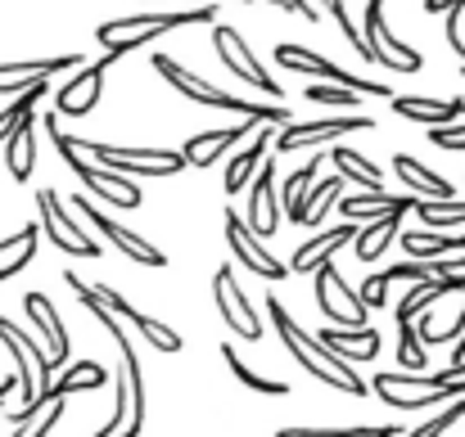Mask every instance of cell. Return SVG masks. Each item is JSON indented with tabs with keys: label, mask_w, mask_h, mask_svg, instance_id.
Returning a JSON list of instances; mask_svg holds the SVG:
<instances>
[{
	"label": "cell",
	"mask_w": 465,
	"mask_h": 437,
	"mask_svg": "<svg viewBox=\"0 0 465 437\" xmlns=\"http://www.w3.org/2000/svg\"><path fill=\"white\" fill-rule=\"evenodd\" d=\"M330 14L339 18V32L348 36V45H352V50H357V54L366 59V41H361V32H357V23L348 18V5H330Z\"/></svg>",
	"instance_id": "cell-44"
},
{
	"label": "cell",
	"mask_w": 465,
	"mask_h": 437,
	"mask_svg": "<svg viewBox=\"0 0 465 437\" xmlns=\"http://www.w3.org/2000/svg\"><path fill=\"white\" fill-rule=\"evenodd\" d=\"M312 104H339V109H352L357 104V95H348V91H339V86H308L303 91Z\"/></svg>",
	"instance_id": "cell-43"
},
{
	"label": "cell",
	"mask_w": 465,
	"mask_h": 437,
	"mask_svg": "<svg viewBox=\"0 0 465 437\" xmlns=\"http://www.w3.org/2000/svg\"><path fill=\"white\" fill-rule=\"evenodd\" d=\"M222 361L231 365V374L249 388V393H267V397H290V384L285 379H258L244 361H240V352H235V343H222Z\"/></svg>",
	"instance_id": "cell-36"
},
{
	"label": "cell",
	"mask_w": 465,
	"mask_h": 437,
	"mask_svg": "<svg viewBox=\"0 0 465 437\" xmlns=\"http://www.w3.org/2000/svg\"><path fill=\"white\" fill-rule=\"evenodd\" d=\"M253 199H249V230L258 235V239H267V235H276V226H281V203L272 199V185H276V162H262L258 171H253Z\"/></svg>",
	"instance_id": "cell-22"
},
{
	"label": "cell",
	"mask_w": 465,
	"mask_h": 437,
	"mask_svg": "<svg viewBox=\"0 0 465 437\" xmlns=\"http://www.w3.org/2000/svg\"><path fill=\"white\" fill-rule=\"evenodd\" d=\"M384 406L393 411H425V406H439V402H452V397H465V379H452V384H434V374H375L366 384Z\"/></svg>",
	"instance_id": "cell-7"
},
{
	"label": "cell",
	"mask_w": 465,
	"mask_h": 437,
	"mask_svg": "<svg viewBox=\"0 0 465 437\" xmlns=\"http://www.w3.org/2000/svg\"><path fill=\"white\" fill-rule=\"evenodd\" d=\"M416 203L420 199H393V194H384V189H375V194H348V199H339L334 208L343 212V221H380V217H393V212H416Z\"/></svg>",
	"instance_id": "cell-27"
},
{
	"label": "cell",
	"mask_w": 465,
	"mask_h": 437,
	"mask_svg": "<svg viewBox=\"0 0 465 437\" xmlns=\"http://www.w3.org/2000/svg\"><path fill=\"white\" fill-rule=\"evenodd\" d=\"M402 244L411 253V262H443V257H461L465 235H430V230H402Z\"/></svg>",
	"instance_id": "cell-30"
},
{
	"label": "cell",
	"mask_w": 465,
	"mask_h": 437,
	"mask_svg": "<svg viewBox=\"0 0 465 437\" xmlns=\"http://www.w3.org/2000/svg\"><path fill=\"white\" fill-rule=\"evenodd\" d=\"M348 239H357V226L352 221H343V226H334V230H321V235H312L308 244L290 257V276H312L316 267H325Z\"/></svg>",
	"instance_id": "cell-24"
},
{
	"label": "cell",
	"mask_w": 465,
	"mask_h": 437,
	"mask_svg": "<svg viewBox=\"0 0 465 437\" xmlns=\"http://www.w3.org/2000/svg\"><path fill=\"white\" fill-rule=\"evenodd\" d=\"M104 384H109V374H104L95 361H77L59 384H50L45 402H59V397H68V393H95V388H104Z\"/></svg>",
	"instance_id": "cell-35"
},
{
	"label": "cell",
	"mask_w": 465,
	"mask_h": 437,
	"mask_svg": "<svg viewBox=\"0 0 465 437\" xmlns=\"http://www.w3.org/2000/svg\"><path fill=\"white\" fill-rule=\"evenodd\" d=\"M23 311L32 316V325L41 329V338H45V356H50V365H59V361H68V329H64V320H59V311H54V302L45 297V293H23Z\"/></svg>",
	"instance_id": "cell-23"
},
{
	"label": "cell",
	"mask_w": 465,
	"mask_h": 437,
	"mask_svg": "<svg viewBox=\"0 0 465 437\" xmlns=\"http://www.w3.org/2000/svg\"><path fill=\"white\" fill-rule=\"evenodd\" d=\"M371 127H375V118H366V113H343V118H325V122H290L276 136V153L316 149L325 141H339V136H352V131H371Z\"/></svg>",
	"instance_id": "cell-16"
},
{
	"label": "cell",
	"mask_w": 465,
	"mask_h": 437,
	"mask_svg": "<svg viewBox=\"0 0 465 437\" xmlns=\"http://www.w3.org/2000/svg\"><path fill=\"white\" fill-rule=\"evenodd\" d=\"M5 162H9V176L14 180H27L32 167H36V118H27L9 141H5Z\"/></svg>",
	"instance_id": "cell-32"
},
{
	"label": "cell",
	"mask_w": 465,
	"mask_h": 437,
	"mask_svg": "<svg viewBox=\"0 0 465 437\" xmlns=\"http://www.w3.org/2000/svg\"><path fill=\"white\" fill-rule=\"evenodd\" d=\"M82 306L109 329V338H114L118 352H123V365H118V374H114V379H118V406H114L109 424L91 437H141V429H145V379H141V356H136L132 338L123 334V320H118V316H109V311L95 306V302H82Z\"/></svg>",
	"instance_id": "cell-1"
},
{
	"label": "cell",
	"mask_w": 465,
	"mask_h": 437,
	"mask_svg": "<svg viewBox=\"0 0 465 437\" xmlns=\"http://www.w3.org/2000/svg\"><path fill=\"white\" fill-rule=\"evenodd\" d=\"M361 23H366V32H361V41H366V63H384V68H393V73H420V68H425V54L411 50V45H402V41L389 32L380 0H366Z\"/></svg>",
	"instance_id": "cell-10"
},
{
	"label": "cell",
	"mask_w": 465,
	"mask_h": 437,
	"mask_svg": "<svg viewBox=\"0 0 465 437\" xmlns=\"http://www.w3.org/2000/svg\"><path fill=\"white\" fill-rule=\"evenodd\" d=\"M312 176H316V158L285 180V208H281V217H290V221H299V226H303V208H299V203H303V194H308Z\"/></svg>",
	"instance_id": "cell-39"
},
{
	"label": "cell",
	"mask_w": 465,
	"mask_h": 437,
	"mask_svg": "<svg viewBox=\"0 0 465 437\" xmlns=\"http://www.w3.org/2000/svg\"><path fill=\"white\" fill-rule=\"evenodd\" d=\"M366 437H402V433H398V424H380V429H371Z\"/></svg>",
	"instance_id": "cell-47"
},
{
	"label": "cell",
	"mask_w": 465,
	"mask_h": 437,
	"mask_svg": "<svg viewBox=\"0 0 465 437\" xmlns=\"http://www.w3.org/2000/svg\"><path fill=\"white\" fill-rule=\"evenodd\" d=\"M316 343H321L330 356H339L343 365H352V361H375L384 338H380L375 329H321Z\"/></svg>",
	"instance_id": "cell-25"
},
{
	"label": "cell",
	"mask_w": 465,
	"mask_h": 437,
	"mask_svg": "<svg viewBox=\"0 0 465 437\" xmlns=\"http://www.w3.org/2000/svg\"><path fill=\"white\" fill-rule=\"evenodd\" d=\"M109 54H100L91 68L82 63V73L68 82V86H59L54 91V118L64 113V118H86L95 104H100V95H104V73H109Z\"/></svg>",
	"instance_id": "cell-19"
},
{
	"label": "cell",
	"mask_w": 465,
	"mask_h": 437,
	"mask_svg": "<svg viewBox=\"0 0 465 437\" xmlns=\"http://www.w3.org/2000/svg\"><path fill=\"white\" fill-rule=\"evenodd\" d=\"M0 343H5V352L14 356V374H18V388H23V406L9 415V424L23 429V424H32V420L50 406L45 393H50L54 365H50L45 347H41L36 338H27V334H23L14 320H5V316H0Z\"/></svg>",
	"instance_id": "cell-3"
},
{
	"label": "cell",
	"mask_w": 465,
	"mask_h": 437,
	"mask_svg": "<svg viewBox=\"0 0 465 437\" xmlns=\"http://www.w3.org/2000/svg\"><path fill=\"white\" fill-rule=\"evenodd\" d=\"M36 212H41V226L36 230H45L59 253H68V257H100V244L68 217V208L59 203V189H41L36 194Z\"/></svg>",
	"instance_id": "cell-12"
},
{
	"label": "cell",
	"mask_w": 465,
	"mask_h": 437,
	"mask_svg": "<svg viewBox=\"0 0 465 437\" xmlns=\"http://www.w3.org/2000/svg\"><path fill=\"white\" fill-rule=\"evenodd\" d=\"M213 50L222 54V63H226L240 82H249V86L262 91V95H276V104H281V86H276V77L249 54V41H244L235 27H217V32H213Z\"/></svg>",
	"instance_id": "cell-17"
},
{
	"label": "cell",
	"mask_w": 465,
	"mask_h": 437,
	"mask_svg": "<svg viewBox=\"0 0 465 437\" xmlns=\"http://www.w3.org/2000/svg\"><path fill=\"white\" fill-rule=\"evenodd\" d=\"M150 63H154L158 77H167V86H176L185 100H194V104H208V109H222V113H240L244 122H258V127H290L294 118H290V109L285 104H249V100H240V95H226V91H217V86H208L203 77H194L185 63H176L172 54H150Z\"/></svg>",
	"instance_id": "cell-4"
},
{
	"label": "cell",
	"mask_w": 465,
	"mask_h": 437,
	"mask_svg": "<svg viewBox=\"0 0 465 437\" xmlns=\"http://www.w3.org/2000/svg\"><path fill=\"white\" fill-rule=\"evenodd\" d=\"M267 316H272V325H276L281 343L290 347V356L308 370L312 379H321V384H330V388H339V393H348V397H366V393H371V388H366V379H357V374H352V365H343L339 356H330L312 334L299 329V320L290 316V306H285L276 293H267Z\"/></svg>",
	"instance_id": "cell-2"
},
{
	"label": "cell",
	"mask_w": 465,
	"mask_h": 437,
	"mask_svg": "<svg viewBox=\"0 0 465 437\" xmlns=\"http://www.w3.org/2000/svg\"><path fill=\"white\" fill-rule=\"evenodd\" d=\"M36 226H23L18 235H5L0 239V280H9V276H18L32 257H36Z\"/></svg>",
	"instance_id": "cell-34"
},
{
	"label": "cell",
	"mask_w": 465,
	"mask_h": 437,
	"mask_svg": "<svg viewBox=\"0 0 465 437\" xmlns=\"http://www.w3.org/2000/svg\"><path fill=\"white\" fill-rule=\"evenodd\" d=\"M312 285H316L321 311H325L334 325H343V329H366V306H361L357 289H348V280L334 271V262L316 267V271H312Z\"/></svg>",
	"instance_id": "cell-14"
},
{
	"label": "cell",
	"mask_w": 465,
	"mask_h": 437,
	"mask_svg": "<svg viewBox=\"0 0 465 437\" xmlns=\"http://www.w3.org/2000/svg\"><path fill=\"white\" fill-rule=\"evenodd\" d=\"M461 73H465V63H461Z\"/></svg>",
	"instance_id": "cell-49"
},
{
	"label": "cell",
	"mask_w": 465,
	"mask_h": 437,
	"mask_svg": "<svg viewBox=\"0 0 465 437\" xmlns=\"http://www.w3.org/2000/svg\"><path fill=\"white\" fill-rule=\"evenodd\" d=\"M448 379H465V356L457 361V365H452V370H448Z\"/></svg>",
	"instance_id": "cell-48"
},
{
	"label": "cell",
	"mask_w": 465,
	"mask_h": 437,
	"mask_svg": "<svg viewBox=\"0 0 465 437\" xmlns=\"http://www.w3.org/2000/svg\"><path fill=\"white\" fill-rule=\"evenodd\" d=\"M217 18V5H194V9H167V14H132V18H109L95 27V41L104 45L109 59H123L141 45L158 41L163 32H176V27H190V23H213Z\"/></svg>",
	"instance_id": "cell-5"
},
{
	"label": "cell",
	"mask_w": 465,
	"mask_h": 437,
	"mask_svg": "<svg viewBox=\"0 0 465 437\" xmlns=\"http://www.w3.org/2000/svg\"><path fill=\"white\" fill-rule=\"evenodd\" d=\"M330 162L339 167V180H357L366 194L384 189V171H380L366 153H357V149H348V145H334L330 149Z\"/></svg>",
	"instance_id": "cell-29"
},
{
	"label": "cell",
	"mask_w": 465,
	"mask_h": 437,
	"mask_svg": "<svg viewBox=\"0 0 465 437\" xmlns=\"http://www.w3.org/2000/svg\"><path fill=\"white\" fill-rule=\"evenodd\" d=\"M393 113L398 118H407V122H420L425 131H434V127H452L457 118L465 113V100H416V95H398L393 100Z\"/></svg>",
	"instance_id": "cell-26"
},
{
	"label": "cell",
	"mask_w": 465,
	"mask_h": 437,
	"mask_svg": "<svg viewBox=\"0 0 465 437\" xmlns=\"http://www.w3.org/2000/svg\"><path fill=\"white\" fill-rule=\"evenodd\" d=\"M73 208H77V212H82V217H86V221H91V226H95L100 235H109V244H114V248L123 253V257H132L136 267H163V262H167V253H163V248H154V244H150L145 235H136V230H127V226L109 221V217H104V212L95 208V199L77 194V199H73Z\"/></svg>",
	"instance_id": "cell-15"
},
{
	"label": "cell",
	"mask_w": 465,
	"mask_h": 437,
	"mask_svg": "<svg viewBox=\"0 0 465 437\" xmlns=\"http://www.w3.org/2000/svg\"><path fill=\"white\" fill-rule=\"evenodd\" d=\"M398 361H402V374H425V347L416 338V325H398Z\"/></svg>",
	"instance_id": "cell-41"
},
{
	"label": "cell",
	"mask_w": 465,
	"mask_h": 437,
	"mask_svg": "<svg viewBox=\"0 0 465 437\" xmlns=\"http://www.w3.org/2000/svg\"><path fill=\"white\" fill-rule=\"evenodd\" d=\"M45 127H50V141H54V149H59V158H64V162L73 167V176L86 185V199L95 194V199H104V203H114V208H141V203H145V194H141V185H136L132 176H118V171L91 162L86 153H77L73 136L59 131V118H54V113L45 118Z\"/></svg>",
	"instance_id": "cell-6"
},
{
	"label": "cell",
	"mask_w": 465,
	"mask_h": 437,
	"mask_svg": "<svg viewBox=\"0 0 465 437\" xmlns=\"http://www.w3.org/2000/svg\"><path fill=\"white\" fill-rule=\"evenodd\" d=\"M416 217H420V226H465V203H457V199H448V203L420 199L416 203Z\"/></svg>",
	"instance_id": "cell-40"
},
{
	"label": "cell",
	"mask_w": 465,
	"mask_h": 437,
	"mask_svg": "<svg viewBox=\"0 0 465 437\" xmlns=\"http://www.w3.org/2000/svg\"><path fill=\"white\" fill-rule=\"evenodd\" d=\"M45 91H50V82H36V86H27V91H23V100H14V104L0 113V141H9V136L32 118V109H36V100H41Z\"/></svg>",
	"instance_id": "cell-38"
},
{
	"label": "cell",
	"mask_w": 465,
	"mask_h": 437,
	"mask_svg": "<svg viewBox=\"0 0 465 437\" xmlns=\"http://www.w3.org/2000/svg\"><path fill=\"white\" fill-rule=\"evenodd\" d=\"M258 131V122H244V127H213V131H199V136H190L185 145H181V158H185V167H213L222 153L231 145H240L244 136H253Z\"/></svg>",
	"instance_id": "cell-21"
},
{
	"label": "cell",
	"mask_w": 465,
	"mask_h": 437,
	"mask_svg": "<svg viewBox=\"0 0 465 437\" xmlns=\"http://www.w3.org/2000/svg\"><path fill=\"white\" fill-rule=\"evenodd\" d=\"M73 145H77V153H86V158H100V167H109L118 176L132 171V180L136 176H176V171H185L181 149H123V145H95V141L86 145L77 136H73Z\"/></svg>",
	"instance_id": "cell-9"
},
{
	"label": "cell",
	"mask_w": 465,
	"mask_h": 437,
	"mask_svg": "<svg viewBox=\"0 0 465 437\" xmlns=\"http://www.w3.org/2000/svg\"><path fill=\"white\" fill-rule=\"evenodd\" d=\"M393 171H398L411 189H420V199H430V203H448V199H452V185H448L443 176H434L430 167H420L411 153H393Z\"/></svg>",
	"instance_id": "cell-31"
},
{
	"label": "cell",
	"mask_w": 465,
	"mask_h": 437,
	"mask_svg": "<svg viewBox=\"0 0 465 437\" xmlns=\"http://www.w3.org/2000/svg\"><path fill=\"white\" fill-rule=\"evenodd\" d=\"M276 63L281 68H294V73H316V77H325L330 86H339V91H348V95H380V100H389V86H375V82H361V77H352L348 68H339V63H330L325 54H312L303 45H290V41H281L276 50Z\"/></svg>",
	"instance_id": "cell-11"
},
{
	"label": "cell",
	"mask_w": 465,
	"mask_h": 437,
	"mask_svg": "<svg viewBox=\"0 0 465 437\" xmlns=\"http://www.w3.org/2000/svg\"><path fill=\"white\" fill-rule=\"evenodd\" d=\"M82 68V54H50V59H18V63H0V95L9 91H27L36 82H50L54 73Z\"/></svg>",
	"instance_id": "cell-20"
},
{
	"label": "cell",
	"mask_w": 465,
	"mask_h": 437,
	"mask_svg": "<svg viewBox=\"0 0 465 437\" xmlns=\"http://www.w3.org/2000/svg\"><path fill=\"white\" fill-rule=\"evenodd\" d=\"M64 280H68V289L77 293L82 302H95V306H104L109 316H118V320H132V329H141V334H145V343H154L158 352H181V347H185L176 329H167L163 320L145 316V311H136V306H132L127 297H118V293L109 289V285H86V280H82L77 271H68Z\"/></svg>",
	"instance_id": "cell-8"
},
{
	"label": "cell",
	"mask_w": 465,
	"mask_h": 437,
	"mask_svg": "<svg viewBox=\"0 0 465 437\" xmlns=\"http://www.w3.org/2000/svg\"><path fill=\"white\" fill-rule=\"evenodd\" d=\"M393 235H402V212L380 217V221H366V230H357L352 248H357V257H361V262H375V257L393 244Z\"/></svg>",
	"instance_id": "cell-33"
},
{
	"label": "cell",
	"mask_w": 465,
	"mask_h": 437,
	"mask_svg": "<svg viewBox=\"0 0 465 437\" xmlns=\"http://www.w3.org/2000/svg\"><path fill=\"white\" fill-rule=\"evenodd\" d=\"M339 189H343V180L339 176H325V180H316L308 194H303V226H316L321 217H325V208H334L339 203Z\"/></svg>",
	"instance_id": "cell-37"
},
{
	"label": "cell",
	"mask_w": 465,
	"mask_h": 437,
	"mask_svg": "<svg viewBox=\"0 0 465 437\" xmlns=\"http://www.w3.org/2000/svg\"><path fill=\"white\" fill-rule=\"evenodd\" d=\"M371 429H285L276 437H366Z\"/></svg>",
	"instance_id": "cell-45"
},
{
	"label": "cell",
	"mask_w": 465,
	"mask_h": 437,
	"mask_svg": "<svg viewBox=\"0 0 465 437\" xmlns=\"http://www.w3.org/2000/svg\"><path fill=\"white\" fill-rule=\"evenodd\" d=\"M272 141H276V127H258L253 141H249V149H240V153L226 162V194H240V189L253 180V171L262 167V158H267Z\"/></svg>",
	"instance_id": "cell-28"
},
{
	"label": "cell",
	"mask_w": 465,
	"mask_h": 437,
	"mask_svg": "<svg viewBox=\"0 0 465 437\" xmlns=\"http://www.w3.org/2000/svg\"><path fill=\"white\" fill-rule=\"evenodd\" d=\"M222 226H226V244H231V253L240 257V267L244 271H253V276H262V280H285L290 276V267L244 226V217L235 212V208H226V217H222Z\"/></svg>",
	"instance_id": "cell-13"
},
{
	"label": "cell",
	"mask_w": 465,
	"mask_h": 437,
	"mask_svg": "<svg viewBox=\"0 0 465 437\" xmlns=\"http://www.w3.org/2000/svg\"><path fill=\"white\" fill-rule=\"evenodd\" d=\"M430 141L439 149H465V127H434Z\"/></svg>",
	"instance_id": "cell-46"
},
{
	"label": "cell",
	"mask_w": 465,
	"mask_h": 437,
	"mask_svg": "<svg viewBox=\"0 0 465 437\" xmlns=\"http://www.w3.org/2000/svg\"><path fill=\"white\" fill-rule=\"evenodd\" d=\"M461 420H465V397L457 402V406H448L443 415H430V420H425L420 429H411V433H402V437H443L448 429H457Z\"/></svg>",
	"instance_id": "cell-42"
},
{
	"label": "cell",
	"mask_w": 465,
	"mask_h": 437,
	"mask_svg": "<svg viewBox=\"0 0 465 437\" xmlns=\"http://www.w3.org/2000/svg\"><path fill=\"white\" fill-rule=\"evenodd\" d=\"M213 297H217L222 320H226L244 343H258V338H262V320H258V311L249 306V293L240 289V280H235L231 267H217V276H213Z\"/></svg>",
	"instance_id": "cell-18"
}]
</instances>
